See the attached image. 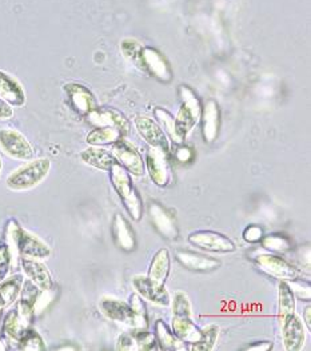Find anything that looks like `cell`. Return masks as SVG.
I'll return each instance as SVG.
<instances>
[{
    "label": "cell",
    "instance_id": "6da1fadb",
    "mask_svg": "<svg viewBox=\"0 0 311 351\" xmlns=\"http://www.w3.org/2000/svg\"><path fill=\"white\" fill-rule=\"evenodd\" d=\"M108 173L111 184L116 191L119 199L123 203L127 214L132 218V221L139 222L143 217L145 206L130 174L119 163L114 165Z\"/></svg>",
    "mask_w": 311,
    "mask_h": 351
},
{
    "label": "cell",
    "instance_id": "7a4b0ae2",
    "mask_svg": "<svg viewBox=\"0 0 311 351\" xmlns=\"http://www.w3.org/2000/svg\"><path fill=\"white\" fill-rule=\"evenodd\" d=\"M51 169V162L47 158L31 160L25 166L16 169L7 178V187L14 191H25L38 186Z\"/></svg>",
    "mask_w": 311,
    "mask_h": 351
},
{
    "label": "cell",
    "instance_id": "3957f363",
    "mask_svg": "<svg viewBox=\"0 0 311 351\" xmlns=\"http://www.w3.org/2000/svg\"><path fill=\"white\" fill-rule=\"evenodd\" d=\"M188 243L201 250L216 254H229L236 250L235 243L229 237L211 230H201L191 232L188 235Z\"/></svg>",
    "mask_w": 311,
    "mask_h": 351
},
{
    "label": "cell",
    "instance_id": "277c9868",
    "mask_svg": "<svg viewBox=\"0 0 311 351\" xmlns=\"http://www.w3.org/2000/svg\"><path fill=\"white\" fill-rule=\"evenodd\" d=\"M182 93L183 104L178 112V117L175 118V132L179 142H182L186 138V135L192 130V127L197 125L201 114V106L197 97L187 88H183Z\"/></svg>",
    "mask_w": 311,
    "mask_h": 351
},
{
    "label": "cell",
    "instance_id": "5b68a950",
    "mask_svg": "<svg viewBox=\"0 0 311 351\" xmlns=\"http://www.w3.org/2000/svg\"><path fill=\"white\" fill-rule=\"evenodd\" d=\"M0 149L8 156L19 160H31L34 156V149L26 136L14 128L0 130Z\"/></svg>",
    "mask_w": 311,
    "mask_h": 351
},
{
    "label": "cell",
    "instance_id": "8992f818",
    "mask_svg": "<svg viewBox=\"0 0 311 351\" xmlns=\"http://www.w3.org/2000/svg\"><path fill=\"white\" fill-rule=\"evenodd\" d=\"M112 155L116 162L130 174L131 176H145L146 167L142 155L131 143L121 138L112 145Z\"/></svg>",
    "mask_w": 311,
    "mask_h": 351
},
{
    "label": "cell",
    "instance_id": "52a82bcc",
    "mask_svg": "<svg viewBox=\"0 0 311 351\" xmlns=\"http://www.w3.org/2000/svg\"><path fill=\"white\" fill-rule=\"evenodd\" d=\"M254 262L260 271L279 280H291L298 276V270L291 263L271 252L257 255L254 258Z\"/></svg>",
    "mask_w": 311,
    "mask_h": 351
},
{
    "label": "cell",
    "instance_id": "ba28073f",
    "mask_svg": "<svg viewBox=\"0 0 311 351\" xmlns=\"http://www.w3.org/2000/svg\"><path fill=\"white\" fill-rule=\"evenodd\" d=\"M132 286L143 300L150 301L158 306H169L171 297L164 287V283L156 282L147 276H135L132 278Z\"/></svg>",
    "mask_w": 311,
    "mask_h": 351
},
{
    "label": "cell",
    "instance_id": "9c48e42d",
    "mask_svg": "<svg viewBox=\"0 0 311 351\" xmlns=\"http://www.w3.org/2000/svg\"><path fill=\"white\" fill-rule=\"evenodd\" d=\"M145 167L158 187H166L171 180V169L164 151L153 149L147 152Z\"/></svg>",
    "mask_w": 311,
    "mask_h": 351
},
{
    "label": "cell",
    "instance_id": "30bf717a",
    "mask_svg": "<svg viewBox=\"0 0 311 351\" xmlns=\"http://www.w3.org/2000/svg\"><path fill=\"white\" fill-rule=\"evenodd\" d=\"M14 241L16 245V249L21 252L23 258H32V259H46L51 255L50 247L38 239L36 237L28 234L21 227L15 226L14 232Z\"/></svg>",
    "mask_w": 311,
    "mask_h": 351
},
{
    "label": "cell",
    "instance_id": "8fae6325",
    "mask_svg": "<svg viewBox=\"0 0 311 351\" xmlns=\"http://www.w3.org/2000/svg\"><path fill=\"white\" fill-rule=\"evenodd\" d=\"M175 259L182 266L194 273H211L221 267V261L197 251L181 250L175 251Z\"/></svg>",
    "mask_w": 311,
    "mask_h": 351
},
{
    "label": "cell",
    "instance_id": "7c38bea8",
    "mask_svg": "<svg viewBox=\"0 0 311 351\" xmlns=\"http://www.w3.org/2000/svg\"><path fill=\"white\" fill-rule=\"evenodd\" d=\"M149 214L153 226L156 227V231L166 239H175L178 238V226H177V219L175 214L171 213L169 208L164 206L153 202L149 206Z\"/></svg>",
    "mask_w": 311,
    "mask_h": 351
},
{
    "label": "cell",
    "instance_id": "4fadbf2b",
    "mask_svg": "<svg viewBox=\"0 0 311 351\" xmlns=\"http://www.w3.org/2000/svg\"><path fill=\"white\" fill-rule=\"evenodd\" d=\"M135 127L140 136L153 147L158 150L164 151L166 154L170 151V143L166 132L156 125V122L147 117H136L135 121Z\"/></svg>",
    "mask_w": 311,
    "mask_h": 351
},
{
    "label": "cell",
    "instance_id": "5bb4252c",
    "mask_svg": "<svg viewBox=\"0 0 311 351\" xmlns=\"http://www.w3.org/2000/svg\"><path fill=\"white\" fill-rule=\"evenodd\" d=\"M282 341L287 351L301 350L305 346L306 334L302 319L295 314L281 324Z\"/></svg>",
    "mask_w": 311,
    "mask_h": 351
},
{
    "label": "cell",
    "instance_id": "9a60e30c",
    "mask_svg": "<svg viewBox=\"0 0 311 351\" xmlns=\"http://www.w3.org/2000/svg\"><path fill=\"white\" fill-rule=\"evenodd\" d=\"M64 90L67 93L69 101L71 103L73 108L79 114L90 115L97 108L94 95L84 86L78 83H70L66 84Z\"/></svg>",
    "mask_w": 311,
    "mask_h": 351
},
{
    "label": "cell",
    "instance_id": "2e32d148",
    "mask_svg": "<svg viewBox=\"0 0 311 351\" xmlns=\"http://www.w3.org/2000/svg\"><path fill=\"white\" fill-rule=\"evenodd\" d=\"M112 239L119 250L131 252L136 247L135 232L129 221L121 214H115L112 221Z\"/></svg>",
    "mask_w": 311,
    "mask_h": 351
},
{
    "label": "cell",
    "instance_id": "e0dca14e",
    "mask_svg": "<svg viewBox=\"0 0 311 351\" xmlns=\"http://www.w3.org/2000/svg\"><path fill=\"white\" fill-rule=\"evenodd\" d=\"M99 307L108 319L132 327L134 314L129 303L114 298H103L99 303Z\"/></svg>",
    "mask_w": 311,
    "mask_h": 351
},
{
    "label": "cell",
    "instance_id": "ac0fdd59",
    "mask_svg": "<svg viewBox=\"0 0 311 351\" xmlns=\"http://www.w3.org/2000/svg\"><path fill=\"white\" fill-rule=\"evenodd\" d=\"M171 331L183 345H194L202 337V330L195 325L192 318L187 317H173Z\"/></svg>",
    "mask_w": 311,
    "mask_h": 351
},
{
    "label": "cell",
    "instance_id": "d6986e66",
    "mask_svg": "<svg viewBox=\"0 0 311 351\" xmlns=\"http://www.w3.org/2000/svg\"><path fill=\"white\" fill-rule=\"evenodd\" d=\"M22 267L32 283L42 290H51L52 279L47 267L39 259L22 258Z\"/></svg>",
    "mask_w": 311,
    "mask_h": 351
},
{
    "label": "cell",
    "instance_id": "ffe728a7",
    "mask_svg": "<svg viewBox=\"0 0 311 351\" xmlns=\"http://www.w3.org/2000/svg\"><path fill=\"white\" fill-rule=\"evenodd\" d=\"M80 159L88 165L92 166L98 170L103 171H110L114 165H116V159L112 155V152L102 149L101 146H91L88 149L80 152Z\"/></svg>",
    "mask_w": 311,
    "mask_h": 351
},
{
    "label": "cell",
    "instance_id": "44dd1931",
    "mask_svg": "<svg viewBox=\"0 0 311 351\" xmlns=\"http://www.w3.org/2000/svg\"><path fill=\"white\" fill-rule=\"evenodd\" d=\"M0 98L11 106H23L26 94L18 80L0 71Z\"/></svg>",
    "mask_w": 311,
    "mask_h": 351
},
{
    "label": "cell",
    "instance_id": "7402d4cb",
    "mask_svg": "<svg viewBox=\"0 0 311 351\" xmlns=\"http://www.w3.org/2000/svg\"><path fill=\"white\" fill-rule=\"evenodd\" d=\"M90 118L92 119V123H95L98 127H114V128L119 130L123 135H126L129 132L127 119L121 112H118L115 110L95 108L90 114Z\"/></svg>",
    "mask_w": 311,
    "mask_h": 351
},
{
    "label": "cell",
    "instance_id": "603a6c76",
    "mask_svg": "<svg viewBox=\"0 0 311 351\" xmlns=\"http://www.w3.org/2000/svg\"><path fill=\"white\" fill-rule=\"evenodd\" d=\"M295 297L286 280H281L278 285V318L279 324L295 315Z\"/></svg>",
    "mask_w": 311,
    "mask_h": 351
},
{
    "label": "cell",
    "instance_id": "cb8c5ba5",
    "mask_svg": "<svg viewBox=\"0 0 311 351\" xmlns=\"http://www.w3.org/2000/svg\"><path fill=\"white\" fill-rule=\"evenodd\" d=\"M170 274V252L167 249H160L151 259L147 276L156 282L164 283Z\"/></svg>",
    "mask_w": 311,
    "mask_h": 351
},
{
    "label": "cell",
    "instance_id": "d4e9b609",
    "mask_svg": "<svg viewBox=\"0 0 311 351\" xmlns=\"http://www.w3.org/2000/svg\"><path fill=\"white\" fill-rule=\"evenodd\" d=\"M142 67L162 80L170 79L171 75L164 60L159 56V53H156V51H142Z\"/></svg>",
    "mask_w": 311,
    "mask_h": 351
},
{
    "label": "cell",
    "instance_id": "484cf974",
    "mask_svg": "<svg viewBox=\"0 0 311 351\" xmlns=\"http://www.w3.org/2000/svg\"><path fill=\"white\" fill-rule=\"evenodd\" d=\"M156 332V342L160 350H181L183 349L181 345V341L173 334L171 328L167 326L162 319L156 321V327H154Z\"/></svg>",
    "mask_w": 311,
    "mask_h": 351
},
{
    "label": "cell",
    "instance_id": "4316f807",
    "mask_svg": "<svg viewBox=\"0 0 311 351\" xmlns=\"http://www.w3.org/2000/svg\"><path fill=\"white\" fill-rule=\"evenodd\" d=\"M121 138H123V134L114 127H97L87 135V143L91 146L114 145Z\"/></svg>",
    "mask_w": 311,
    "mask_h": 351
},
{
    "label": "cell",
    "instance_id": "83f0119b",
    "mask_svg": "<svg viewBox=\"0 0 311 351\" xmlns=\"http://www.w3.org/2000/svg\"><path fill=\"white\" fill-rule=\"evenodd\" d=\"M22 286L23 278L21 276H12L0 285V301L3 306H8L10 303L16 301L22 291Z\"/></svg>",
    "mask_w": 311,
    "mask_h": 351
},
{
    "label": "cell",
    "instance_id": "f1b7e54d",
    "mask_svg": "<svg viewBox=\"0 0 311 351\" xmlns=\"http://www.w3.org/2000/svg\"><path fill=\"white\" fill-rule=\"evenodd\" d=\"M129 304H130L132 314H134L132 328H147L149 327V317H147V308H146L143 298L139 294H132Z\"/></svg>",
    "mask_w": 311,
    "mask_h": 351
},
{
    "label": "cell",
    "instance_id": "f546056e",
    "mask_svg": "<svg viewBox=\"0 0 311 351\" xmlns=\"http://www.w3.org/2000/svg\"><path fill=\"white\" fill-rule=\"evenodd\" d=\"M262 247L271 252H287L293 249V242L284 234H269L263 235Z\"/></svg>",
    "mask_w": 311,
    "mask_h": 351
},
{
    "label": "cell",
    "instance_id": "4dcf8cb0",
    "mask_svg": "<svg viewBox=\"0 0 311 351\" xmlns=\"http://www.w3.org/2000/svg\"><path fill=\"white\" fill-rule=\"evenodd\" d=\"M201 330H202V337H201L199 342L191 345V350H212L215 346V342L218 339V335H219V327L216 325H208Z\"/></svg>",
    "mask_w": 311,
    "mask_h": 351
},
{
    "label": "cell",
    "instance_id": "1f68e13d",
    "mask_svg": "<svg viewBox=\"0 0 311 351\" xmlns=\"http://www.w3.org/2000/svg\"><path fill=\"white\" fill-rule=\"evenodd\" d=\"M205 125H203V136L206 142H211L218 132V111L215 103H208L205 110Z\"/></svg>",
    "mask_w": 311,
    "mask_h": 351
},
{
    "label": "cell",
    "instance_id": "d6a6232c",
    "mask_svg": "<svg viewBox=\"0 0 311 351\" xmlns=\"http://www.w3.org/2000/svg\"><path fill=\"white\" fill-rule=\"evenodd\" d=\"M27 324L21 318L18 311H11L4 322V331L14 339H19L27 330Z\"/></svg>",
    "mask_w": 311,
    "mask_h": 351
},
{
    "label": "cell",
    "instance_id": "836d02e7",
    "mask_svg": "<svg viewBox=\"0 0 311 351\" xmlns=\"http://www.w3.org/2000/svg\"><path fill=\"white\" fill-rule=\"evenodd\" d=\"M132 335L135 338L138 350H159L156 335L150 332L147 328H132Z\"/></svg>",
    "mask_w": 311,
    "mask_h": 351
},
{
    "label": "cell",
    "instance_id": "e575fe53",
    "mask_svg": "<svg viewBox=\"0 0 311 351\" xmlns=\"http://www.w3.org/2000/svg\"><path fill=\"white\" fill-rule=\"evenodd\" d=\"M171 303H173V314H174V317L192 318V307H191V302L188 300L187 294H184L183 291L175 293Z\"/></svg>",
    "mask_w": 311,
    "mask_h": 351
},
{
    "label": "cell",
    "instance_id": "d590c367",
    "mask_svg": "<svg viewBox=\"0 0 311 351\" xmlns=\"http://www.w3.org/2000/svg\"><path fill=\"white\" fill-rule=\"evenodd\" d=\"M19 341V346L22 350H45V342L40 338V335L34 331V330H28L23 332V335L18 339Z\"/></svg>",
    "mask_w": 311,
    "mask_h": 351
},
{
    "label": "cell",
    "instance_id": "8d00e7d4",
    "mask_svg": "<svg viewBox=\"0 0 311 351\" xmlns=\"http://www.w3.org/2000/svg\"><path fill=\"white\" fill-rule=\"evenodd\" d=\"M287 285L290 286L294 297L299 298L301 301L310 302L311 291L310 283L308 280L303 279H291V280H286Z\"/></svg>",
    "mask_w": 311,
    "mask_h": 351
},
{
    "label": "cell",
    "instance_id": "74e56055",
    "mask_svg": "<svg viewBox=\"0 0 311 351\" xmlns=\"http://www.w3.org/2000/svg\"><path fill=\"white\" fill-rule=\"evenodd\" d=\"M156 119L162 123V125H164V128L170 132V135L173 136V139H175L178 143H181L179 142V139H178V136H177V132H175V119L167 112V111H164V110H162V108H158L156 111Z\"/></svg>",
    "mask_w": 311,
    "mask_h": 351
},
{
    "label": "cell",
    "instance_id": "f35d334b",
    "mask_svg": "<svg viewBox=\"0 0 311 351\" xmlns=\"http://www.w3.org/2000/svg\"><path fill=\"white\" fill-rule=\"evenodd\" d=\"M263 230L262 227L257 226V225H251V226H247L243 231V239L247 242V243H260L263 238Z\"/></svg>",
    "mask_w": 311,
    "mask_h": 351
},
{
    "label": "cell",
    "instance_id": "ab89813d",
    "mask_svg": "<svg viewBox=\"0 0 311 351\" xmlns=\"http://www.w3.org/2000/svg\"><path fill=\"white\" fill-rule=\"evenodd\" d=\"M116 349L123 351L138 350V346H136V342H135V338H134L132 332H130V334H122L118 338Z\"/></svg>",
    "mask_w": 311,
    "mask_h": 351
},
{
    "label": "cell",
    "instance_id": "60d3db41",
    "mask_svg": "<svg viewBox=\"0 0 311 351\" xmlns=\"http://www.w3.org/2000/svg\"><path fill=\"white\" fill-rule=\"evenodd\" d=\"M12 115H14V110L11 104H8L7 101L0 98V121H7L12 118Z\"/></svg>",
    "mask_w": 311,
    "mask_h": 351
},
{
    "label": "cell",
    "instance_id": "b9f144b4",
    "mask_svg": "<svg viewBox=\"0 0 311 351\" xmlns=\"http://www.w3.org/2000/svg\"><path fill=\"white\" fill-rule=\"evenodd\" d=\"M10 262L8 250L5 247H0V278H3L7 273V266Z\"/></svg>",
    "mask_w": 311,
    "mask_h": 351
},
{
    "label": "cell",
    "instance_id": "7bdbcfd3",
    "mask_svg": "<svg viewBox=\"0 0 311 351\" xmlns=\"http://www.w3.org/2000/svg\"><path fill=\"white\" fill-rule=\"evenodd\" d=\"M273 349V342H269V341H264V342H256V343H251L249 345L245 350L251 351H269Z\"/></svg>",
    "mask_w": 311,
    "mask_h": 351
},
{
    "label": "cell",
    "instance_id": "ee69618b",
    "mask_svg": "<svg viewBox=\"0 0 311 351\" xmlns=\"http://www.w3.org/2000/svg\"><path fill=\"white\" fill-rule=\"evenodd\" d=\"M190 154V150L188 149H179V150L177 151V159L182 162V163H186V162H188L190 160V158H187V155Z\"/></svg>",
    "mask_w": 311,
    "mask_h": 351
},
{
    "label": "cell",
    "instance_id": "f6af8a7d",
    "mask_svg": "<svg viewBox=\"0 0 311 351\" xmlns=\"http://www.w3.org/2000/svg\"><path fill=\"white\" fill-rule=\"evenodd\" d=\"M303 322H305V325L308 326L309 330H311V307L310 304L305 308V311H303Z\"/></svg>",
    "mask_w": 311,
    "mask_h": 351
},
{
    "label": "cell",
    "instance_id": "bcb514c9",
    "mask_svg": "<svg viewBox=\"0 0 311 351\" xmlns=\"http://www.w3.org/2000/svg\"><path fill=\"white\" fill-rule=\"evenodd\" d=\"M1 167H3V162H1V156H0V173H1Z\"/></svg>",
    "mask_w": 311,
    "mask_h": 351
}]
</instances>
